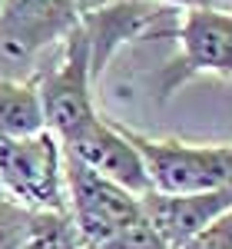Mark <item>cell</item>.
I'll list each match as a JSON object with an SVG mask.
<instances>
[{"label": "cell", "instance_id": "7a4b0ae2", "mask_svg": "<svg viewBox=\"0 0 232 249\" xmlns=\"http://www.w3.org/2000/svg\"><path fill=\"white\" fill-rule=\"evenodd\" d=\"M173 37L179 53L156 77V103H169L196 77L232 80V10H186Z\"/></svg>", "mask_w": 232, "mask_h": 249}, {"label": "cell", "instance_id": "8992f818", "mask_svg": "<svg viewBox=\"0 0 232 249\" xmlns=\"http://www.w3.org/2000/svg\"><path fill=\"white\" fill-rule=\"evenodd\" d=\"M80 27L73 0H0V57L27 63Z\"/></svg>", "mask_w": 232, "mask_h": 249}, {"label": "cell", "instance_id": "3957f363", "mask_svg": "<svg viewBox=\"0 0 232 249\" xmlns=\"http://www.w3.org/2000/svg\"><path fill=\"white\" fill-rule=\"evenodd\" d=\"M93 83L97 80L90 70V43H86L83 27H77L63 40L60 60L33 80L40 110H43V126L57 143H63L83 123L99 116L93 103Z\"/></svg>", "mask_w": 232, "mask_h": 249}, {"label": "cell", "instance_id": "2e32d148", "mask_svg": "<svg viewBox=\"0 0 232 249\" xmlns=\"http://www.w3.org/2000/svg\"><path fill=\"white\" fill-rule=\"evenodd\" d=\"M116 3H139V0H116Z\"/></svg>", "mask_w": 232, "mask_h": 249}, {"label": "cell", "instance_id": "e0dca14e", "mask_svg": "<svg viewBox=\"0 0 232 249\" xmlns=\"http://www.w3.org/2000/svg\"><path fill=\"white\" fill-rule=\"evenodd\" d=\"M226 3H229V10H232V0H226Z\"/></svg>", "mask_w": 232, "mask_h": 249}, {"label": "cell", "instance_id": "ac0fdd59", "mask_svg": "<svg viewBox=\"0 0 232 249\" xmlns=\"http://www.w3.org/2000/svg\"><path fill=\"white\" fill-rule=\"evenodd\" d=\"M0 199H3V190H0Z\"/></svg>", "mask_w": 232, "mask_h": 249}, {"label": "cell", "instance_id": "30bf717a", "mask_svg": "<svg viewBox=\"0 0 232 249\" xmlns=\"http://www.w3.org/2000/svg\"><path fill=\"white\" fill-rule=\"evenodd\" d=\"M20 249H83V243L66 210H43L30 213Z\"/></svg>", "mask_w": 232, "mask_h": 249}, {"label": "cell", "instance_id": "7c38bea8", "mask_svg": "<svg viewBox=\"0 0 232 249\" xmlns=\"http://www.w3.org/2000/svg\"><path fill=\"white\" fill-rule=\"evenodd\" d=\"M30 223V210L17 206L14 199H0V249H20V239Z\"/></svg>", "mask_w": 232, "mask_h": 249}, {"label": "cell", "instance_id": "6da1fadb", "mask_svg": "<svg viewBox=\"0 0 232 249\" xmlns=\"http://www.w3.org/2000/svg\"><path fill=\"white\" fill-rule=\"evenodd\" d=\"M123 133L143 156L149 186L159 196H202L232 190V143H189L176 136L156 140L133 126H123Z\"/></svg>", "mask_w": 232, "mask_h": 249}, {"label": "cell", "instance_id": "ba28073f", "mask_svg": "<svg viewBox=\"0 0 232 249\" xmlns=\"http://www.w3.org/2000/svg\"><path fill=\"white\" fill-rule=\"evenodd\" d=\"M226 210H232V190L202 193V196H143V213L163 232V239L173 249H179L186 239L202 232L213 219H219Z\"/></svg>", "mask_w": 232, "mask_h": 249}, {"label": "cell", "instance_id": "4fadbf2b", "mask_svg": "<svg viewBox=\"0 0 232 249\" xmlns=\"http://www.w3.org/2000/svg\"><path fill=\"white\" fill-rule=\"evenodd\" d=\"M179 249H232V210H226L219 219H213L202 232L186 239Z\"/></svg>", "mask_w": 232, "mask_h": 249}, {"label": "cell", "instance_id": "9c48e42d", "mask_svg": "<svg viewBox=\"0 0 232 249\" xmlns=\"http://www.w3.org/2000/svg\"><path fill=\"white\" fill-rule=\"evenodd\" d=\"M40 130L47 126L33 80H0V140H20Z\"/></svg>", "mask_w": 232, "mask_h": 249}, {"label": "cell", "instance_id": "5bb4252c", "mask_svg": "<svg viewBox=\"0 0 232 249\" xmlns=\"http://www.w3.org/2000/svg\"><path fill=\"white\" fill-rule=\"evenodd\" d=\"M163 7H173L179 14H186V10H229V3L226 0H159Z\"/></svg>", "mask_w": 232, "mask_h": 249}, {"label": "cell", "instance_id": "9a60e30c", "mask_svg": "<svg viewBox=\"0 0 232 249\" xmlns=\"http://www.w3.org/2000/svg\"><path fill=\"white\" fill-rule=\"evenodd\" d=\"M73 3H77V14H80V17H86V14H97V10L113 7L116 0H73Z\"/></svg>", "mask_w": 232, "mask_h": 249}, {"label": "cell", "instance_id": "277c9868", "mask_svg": "<svg viewBox=\"0 0 232 249\" xmlns=\"http://www.w3.org/2000/svg\"><path fill=\"white\" fill-rule=\"evenodd\" d=\"M0 190L30 213L66 210L63 150L47 130L0 143Z\"/></svg>", "mask_w": 232, "mask_h": 249}, {"label": "cell", "instance_id": "52a82bcc", "mask_svg": "<svg viewBox=\"0 0 232 249\" xmlns=\"http://www.w3.org/2000/svg\"><path fill=\"white\" fill-rule=\"evenodd\" d=\"M60 150L70 160H77L80 166H86L90 173L123 186L126 193H133L139 199L153 193L146 166H143V156L136 153V146L126 140L123 126L116 120L97 116V120L83 123L77 133H70L60 143Z\"/></svg>", "mask_w": 232, "mask_h": 249}, {"label": "cell", "instance_id": "5b68a950", "mask_svg": "<svg viewBox=\"0 0 232 249\" xmlns=\"http://www.w3.org/2000/svg\"><path fill=\"white\" fill-rule=\"evenodd\" d=\"M63 190H66V213L77 226L83 249L103 246L110 236H116L123 226L143 216L139 196L90 173L66 153H63Z\"/></svg>", "mask_w": 232, "mask_h": 249}, {"label": "cell", "instance_id": "8fae6325", "mask_svg": "<svg viewBox=\"0 0 232 249\" xmlns=\"http://www.w3.org/2000/svg\"><path fill=\"white\" fill-rule=\"evenodd\" d=\"M97 249H173V246L163 239V232L156 230L153 223L146 219V213H143L139 219H133L130 226H123L116 236H110Z\"/></svg>", "mask_w": 232, "mask_h": 249}]
</instances>
